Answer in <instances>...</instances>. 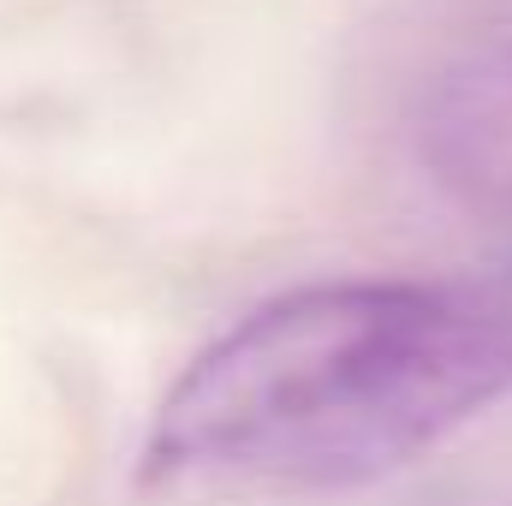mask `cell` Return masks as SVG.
I'll return each instance as SVG.
<instances>
[{"mask_svg": "<svg viewBox=\"0 0 512 506\" xmlns=\"http://www.w3.org/2000/svg\"><path fill=\"white\" fill-rule=\"evenodd\" d=\"M411 143L453 209L512 233V24L465 42L423 78Z\"/></svg>", "mask_w": 512, "mask_h": 506, "instance_id": "obj_2", "label": "cell"}, {"mask_svg": "<svg viewBox=\"0 0 512 506\" xmlns=\"http://www.w3.org/2000/svg\"><path fill=\"white\" fill-rule=\"evenodd\" d=\"M512 399V304L316 280L209 340L155 399L143 471L274 489L387 477Z\"/></svg>", "mask_w": 512, "mask_h": 506, "instance_id": "obj_1", "label": "cell"}]
</instances>
